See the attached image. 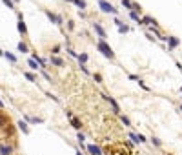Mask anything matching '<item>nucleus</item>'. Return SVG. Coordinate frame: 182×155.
Here are the masks:
<instances>
[{"label":"nucleus","mask_w":182,"mask_h":155,"mask_svg":"<svg viewBox=\"0 0 182 155\" xmlns=\"http://www.w3.org/2000/svg\"><path fill=\"white\" fill-rule=\"evenodd\" d=\"M97 49H98L102 55H104L106 58H109V60H113V58H115V51H113V48L104 40V38H98V40H97Z\"/></svg>","instance_id":"1"},{"label":"nucleus","mask_w":182,"mask_h":155,"mask_svg":"<svg viewBox=\"0 0 182 155\" xmlns=\"http://www.w3.org/2000/svg\"><path fill=\"white\" fill-rule=\"evenodd\" d=\"M97 4H98V7H100L102 13H111V15H115V17H119V9L113 6L111 2H107V0H98Z\"/></svg>","instance_id":"2"},{"label":"nucleus","mask_w":182,"mask_h":155,"mask_svg":"<svg viewBox=\"0 0 182 155\" xmlns=\"http://www.w3.org/2000/svg\"><path fill=\"white\" fill-rule=\"evenodd\" d=\"M102 99H104V101H106V102L111 106L113 113H115V115H120V106H119V102H117L115 99H113V97H109V95H106V93H102Z\"/></svg>","instance_id":"3"},{"label":"nucleus","mask_w":182,"mask_h":155,"mask_svg":"<svg viewBox=\"0 0 182 155\" xmlns=\"http://www.w3.org/2000/svg\"><path fill=\"white\" fill-rule=\"evenodd\" d=\"M46 17H47L53 24H57V26H64V17H62V15H57V13H53V11H49V9H46Z\"/></svg>","instance_id":"4"},{"label":"nucleus","mask_w":182,"mask_h":155,"mask_svg":"<svg viewBox=\"0 0 182 155\" xmlns=\"http://www.w3.org/2000/svg\"><path fill=\"white\" fill-rule=\"evenodd\" d=\"M91 28H93V31L98 35V38H104V40H106L107 33H106V29L100 26V22H93V24H91Z\"/></svg>","instance_id":"5"},{"label":"nucleus","mask_w":182,"mask_h":155,"mask_svg":"<svg viewBox=\"0 0 182 155\" xmlns=\"http://www.w3.org/2000/svg\"><path fill=\"white\" fill-rule=\"evenodd\" d=\"M127 135H129V139H131V141H133L135 144H144V142H147V141H146V137H144V135H142V133H137V132H129Z\"/></svg>","instance_id":"6"},{"label":"nucleus","mask_w":182,"mask_h":155,"mask_svg":"<svg viewBox=\"0 0 182 155\" xmlns=\"http://www.w3.org/2000/svg\"><path fill=\"white\" fill-rule=\"evenodd\" d=\"M87 155H104V150H102L98 144H87Z\"/></svg>","instance_id":"7"},{"label":"nucleus","mask_w":182,"mask_h":155,"mask_svg":"<svg viewBox=\"0 0 182 155\" xmlns=\"http://www.w3.org/2000/svg\"><path fill=\"white\" fill-rule=\"evenodd\" d=\"M166 44H168V48L169 49H177L180 46V40L177 37H173V35H168V40H166Z\"/></svg>","instance_id":"8"},{"label":"nucleus","mask_w":182,"mask_h":155,"mask_svg":"<svg viewBox=\"0 0 182 155\" xmlns=\"http://www.w3.org/2000/svg\"><path fill=\"white\" fill-rule=\"evenodd\" d=\"M13 152H15V146L13 144H0V155H13Z\"/></svg>","instance_id":"9"},{"label":"nucleus","mask_w":182,"mask_h":155,"mask_svg":"<svg viewBox=\"0 0 182 155\" xmlns=\"http://www.w3.org/2000/svg\"><path fill=\"white\" fill-rule=\"evenodd\" d=\"M49 64H51V66H57V68H62L66 62H64L58 55H49Z\"/></svg>","instance_id":"10"},{"label":"nucleus","mask_w":182,"mask_h":155,"mask_svg":"<svg viewBox=\"0 0 182 155\" xmlns=\"http://www.w3.org/2000/svg\"><path fill=\"white\" fill-rule=\"evenodd\" d=\"M66 2L73 4V6H77L78 11H86V9H87V2H86V0H66Z\"/></svg>","instance_id":"11"},{"label":"nucleus","mask_w":182,"mask_h":155,"mask_svg":"<svg viewBox=\"0 0 182 155\" xmlns=\"http://www.w3.org/2000/svg\"><path fill=\"white\" fill-rule=\"evenodd\" d=\"M142 22H144V26H157V28H159V22H157V18L149 17V15H144V17H142Z\"/></svg>","instance_id":"12"},{"label":"nucleus","mask_w":182,"mask_h":155,"mask_svg":"<svg viewBox=\"0 0 182 155\" xmlns=\"http://www.w3.org/2000/svg\"><path fill=\"white\" fill-rule=\"evenodd\" d=\"M115 24H117V28H119V33H127L129 31V26H126L119 17H115Z\"/></svg>","instance_id":"13"},{"label":"nucleus","mask_w":182,"mask_h":155,"mask_svg":"<svg viewBox=\"0 0 182 155\" xmlns=\"http://www.w3.org/2000/svg\"><path fill=\"white\" fill-rule=\"evenodd\" d=\"M69 124L77 130V132H80V130H82V121H80L78 117H75V115H73V117L69 119Z\"/></svg>","instance_id":"14"},{"label":"nucleus","mask_w":182,"mask_h":155,"mask_svg":"<svg viewBox=\"0 0 182 155\" xmlns=\"http://www.w3.org/2000/svg\"><path fill=\"white\" fill-rule=\"evenodd\" d=\"M24 119H26V122H29V124H42V122H44V119H40V117H31V115H24Z\"/></svg>","instance_id":"15"},{"label":"nucleus","mask_w":182,"mask_h":155,"mask_svg":"<svg viewBox=\"0 0 182 155\" xmlns=\"http://www.w3.org/2000/svg\"><path fill=\"white\" fill-rule=\"evenodd\" d=\"M129 18L133 22H137L139 26H144V22H142V17H140V13H135V11H129Z\"/></svg>","instance_id":"16"},{"label":"nucleus","mask_w":182,"mask_h":155,"mask_svg":"<svg viewBox=\"0 0 182 155\" xmlns=\"http://www.w3.org/2000/svg\"><path fill=\"white\" fill-rule=\"evenodd\" d=\"M4 133H6V137H15V133H17V128L13 126V124H7L6 128H4Z\"/></svg>","instance_id":"17"},{"label":"nucleus","mask_w":182,"mask_h":155,"mask_svg":"<svg viewBox=\"0 0 182 155\" xmlns=\"http://www.w3.org/2000/svg\"><path fill=\"white\" fill-rule=\"evenodd\" d=\"M17 128L20 130L22 133H26V135L29 133V126H27V122H26V121H18V122H17Z\"/></svg>","instance_id":"18"},{"label":"nucleus","mask_w":182,"mask_h":155,"mask_svg":"<svg viewBox=\"0 0 182 155\" xmlns=\"http://www.w3.org/2000/svg\"><path fill=\"white\" fill-rule=\"evenodd\" d=\"M17 29H18V33H20V35H27V28H26V22H24V20H18Z\"/></svg>","instance_id":"19"},{"label":"nucleus","mask_w":182,"mask_h":155,"mask_svg":"<svg viewBox=\"0 0 182 155\" xmlns=\"http://www.w3.org/2000/svg\"><path fill=\"white\" fill-rule=\"evenodd\" d=\"M7 124H9V119H7V115H4L2 111H0V128H6L7 126Z\"/></svg>","instance_id":"20"},{"label":"nucleus","mask_w":182,"mask_h":155,"mask_svg":"<svg viewBox=\"0 0 182 155\" xmlns=\"http://www.w3.org/2000/svg\"><path fill=\"white\" fill-rule=\"evenodd\" d=\"M27 66L31 68V69H35V71H37V69H42V68H40V64H38L37 60H33V58H29V60H27Z\"/></svg>","instance_id":"21"},{"label":"nucleus","mask_w":182,"mask_h":155,"mask_svg":"<svg viewBox=\"0 0 182 155\" xmlns=\"http://www.w3.org/2000/svg\"><path fill=\"white\" fill-rule=\"evenodd\" d=\"M18 51H20V53H29V48H27V44L26 42H18Z\"/></svg>","instance_id":"22"},{"label":"nucleus","mask_w":182,"mask_h":155,"mask_svg":"<svg viewBox=\"0 0 182 155\" xmlns=\"http://www.w3.org/2000/svg\"><path fill=\"white\" fill-rule=\"evenodd\" d=\"M24 77H26L29 82H37V75H33L31 71H24Z\"/></svg>","instance_id":"23"},{"label":"nucleus","mask_w":182,"mask_h":155,"mask_svg":"<svg viewBox=\"0 0 182 155\" xmlns=\"http://www.w3.org/2000/svg\"><path fill=\"white\" fill-rule=\"evenodd\" d=\"M4 57H6V58H7V60L11 62V64H17V57H15L13 53H9V51H6V53H4Z\"/></svg>","instance_id":"24"},{"label":"nucleus","mask_w":182,"mask_h":155,"mask_svg":"<svg viewBox=\"0 0 182 155\" xmlns=\"http://www.w3.org/2000/svg\"><path fill=\"white\" fill-rule=\"evenodd\" d=\"M120 4H122V7H126V9H133V2L131 0H120Z\"/></svg>","instance_id":"25"},{"label":"nucleus","mask_w":182,"mask_h":155,"mask_svg":"<svg viewBox=\"0 0 182 155\" xmlns=\"http://www.w3.org/2000/svg\"><path fill=\"white\" fill-rule=\"evenodd\" d=\"M78 62H82V64H87V60H89V57H87V53H80L78 55V58H77Z\"/></svg>","instance_id":"26"},{"label":"nucleus","mask_w":182,"mask_h":155,"mask_svg":"<svg viewBox=\"0 0 182 155\" xmlns=\"http://www.w3.org/2000/svg\"><path fill=\"white\" fill-rule=\"evenodd\" d=\"M120 121H122V124H124L126 128H131V121H129V117H126V115H120Z\"/></svg>","instance_id":"27"},{"label":"nucleus","mask_w":182,"mask_h":155,"mask_svg":"<svg viewBox=\"0 0 182 155\" xmlns=\"http://www.w3.org/2000/svg\"><path fill=\"white\" fill-rule=\"evenodd\" d=\"M151 144H153L155 148H162V141L159 137H151Z\"/></svg>","instance_id":"28"},{"label":"nucleus","mask_w":182,"mask_h":155,"mask_svg":"<svg viewBox=\"0 0 182 155\" xmlns=\"http://www.w3.org/2000/svg\"><path fill=\"white\" fill-rule=\"evenodd\" d=\"M78 68H80V71H82V73H84V75H91V71H89V69H87V66H86V64H82V62H78Z\"/></svg>","instance_id":"29"},{"label":"nucleus","mask_w":182,"mask_h":155,"mask_svg":"<svg viewBox=\"0 0 182 155\" xmlns=\"http://www.w3.org/2000/svg\"><path fill=\"white\" fill-rule=\"evenodd\" d=\"M77 141H78V144H84V141H86V135L82 133V132H77Z\"/></svg>","instance_id":"30"},{"label":"nucleus","mask_w":182,"mask_h":155,"mask_svg":"<svg viewBox=\"0 0 182 155\" xmlns=\"http://www.w3.org/2000/svg\"><path fill=\"white\" fill-rule=\"evenodd\" d=\"M66 53L69 55V57H73V58H78V53L75 51V49H71V48H66Z\"/></svg>","instance_id":"31"},{"label":"nucleus","mask_w":182,"mask_h":155,"mask_svg":"<svg viewBox=\"0 0 182 155\" xmlns=\"http://www.w3.org/2000/svg\"><path fill=\"white\" fill-rule=\"evenodd\" d=\"M93 81H95L97 84H100L102 81H104V79H102V75H100V73H93Z\"/></svg>","instance_id":"32"},{"label":"nucleus","mask_w":182,"mask_h":155,"mask_svg":"<svg viewBox=\"0 0 182 155\" xmlns=\"http://www.w3.org/2000/svg\"><path fill=\"white\" fill-rule=\"evenodd\" d=\"M60 51H62V46H58V44H57V46H53V48H51V55H58Z\"/></svg>","instance_id":"33"},{"label":"nucleus","mask_w":182,"mask_h":155,"mask_svg":"<svg viewBox=\"0 0 182 155\" xmlns=\"http://www.w3.org/2000/svg\"><path fill=\"white\" fill-rule=\"evenodd\" d=\"M139 86H140L142 89H144V91H149V86H146V82L142 81V79H139Z\"/></svg>","instance_id":"34"},{"label":"nucleus","mask_w":182,"mask_h":155,"mask_svg":"<svg viewBox=\"0 0 182 155\" xmlns=\"http://www.w3.org/2000/svg\"><path fill=\"white\" fill-rule=\"evenodd\" d=\"M42 77H44V79H46V81H47V82H53V81H51V75H49V73L46 71V69H42Z\"/></svg>","instance_id":"35"},{"label":"nucleus","mask_w":182,"mask_h":155,"mask_svg":"<svg viewBox=\"0 0 182 155\" xmlns=\"http://www.w3.org/2000/svg\"><path fill=\"white\" fill-rule=\"evenodd\" d=\"M2 2L6 4V6H7L9 9H15V2H13V0H2Z\"/></svg>","instance_id":"36"},{"label":"nucleus","mask_w":182,"mask_h":155,"mask_svg":"<svg viewBox=\"0 0 182 155\" xmlns=\"http://www.w3.org/2000/svg\"><path fill=\"white\" fill-rule=\"evenodd\" d=\"M131 11H135V13H140V11H142L140 4H137V2H133V9H131Z\"/></svg>","instance_id":"37"},{"label":"nucleus","mask_w":182,"mask_h":155,"mask_svg":"<svg viewBox=\"0 0 182 155\" xmlns=\"http://www.w3.org/2000/svg\"><path fill=\"white\" fill-rule=\"evenodd\" d=\"M66 26H67V29H69V31H73V29H75V22H73V20H67Z\"/></svg>","instance_id":"38"},{"label":"nucleus","mask_w":182,"mask_h":155,"mask_svg":"<svg viewBox=\"0 0 182 155\" xmlns=\"http://www.w3.org/2000/svg\"><path fill=\"white\" fill-rule=\"evenodd\" d=\"M78 17H80V18H87V13L86 11H78Z\"/></svg>","instance_id":"39"},{"label":"nucleus","mask_w":182,"mask_h":155,"mask_svg":"<svg viewBox=\"0 0 182 155\" xmlns=\"http://www.w3.org/2000/svg\"><path fill=\"white\" fill-rule=\"evenodd\" d=\"M146 37H147V38H149V40H157V38H155V37H153V35H151L149 31H147V33H146Z\"/></svg>","instance_id":"40"},{"label":"nucleus","mask_w":182,"mask_h":155,"mask_svg":"<svg viewBox=\"0 0 182 155\" xmlns=\"http://www.w3.org/2000/svg\"><path fill=\"white\" fill-rule=\"evenodd\" d=\"M0 109H4V102L2 101H0Z\"/></svg>","instance_id":"41"},{"label":"nucleus","mask_w":182,"mask_h":155,"mask_svg":"<svg viewBox=\"0 0 182 155\" xmlns=\"http://www.w3.org/2000/svg\"><path fill=\"white\" fill-rule=\"evenodd\" d=\"M0 55H4V51H2V48H0Z\"/></svg>","instance_id":"42"},{"label":"nucleus","mask_w":182,"mask_h":155,"mask_svg":"<svg viewBox=\"0 0 182 155\" xmlns=\"http://www.w3.org/2000/svg\"><path fill=\"white\" fill-rule=\"evenodd\" d=\"M13 2H15V4H17V2H18V0H13Z\"/></svg>","instance_id":"43"},{"label":"nucleus","mask_w":182,"mask_h":155,"mask_svg":"<svg viewBox=\"0 0 182 155\" xmlns=\"http://www.w3.org/2000/svg\"><path fill=\"white\" fill-rule=\"evenodd\" d=\"M180 111H182V104H180Z\"/></svg>","instance_id":"44"},{"label":"nucleus","mask_w":182,"mask_h":155,"mask_svg":"<svg viewBox=\"0 0 182 155\" xmlns=\"http://www.w3.org/2000/svg\"><path fill=\"white\" fill-rule=\"evenodd\" d=\"M180 91H182V86H180Z\"/></svg>","instance_id":"45"},{"label":"nucleus","mask_w":182,"mask_h":155,"mask_svg":"<svg viewBox=\"0 0 182 155\" xmlns=\"http://www.w3.org/2000/svg\"><path fill=\"white\" fill-rule=\"evenodd\" d=\"M166 155H171V153H166Z\"/></svg>","instance_id":"46"},{"label":"nucleus","mask_w":182,"mask_h":155,"mask_svg":"<svg viewBox=\"0 0 182 155\" xmlns=\"http://www.w3.org/2000/svg\"><path fill=\"white\" fill-rule=\"evenodd\" d=\"M104 155H106V153H104Z\"/></svg>","instance_id":"47"}]
</instances>
